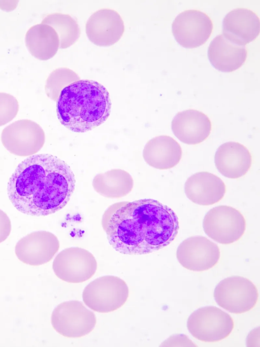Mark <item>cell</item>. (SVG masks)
I'll use <instances>...</instances> for the list:
<instances>
[{"label": "cell", "mask_w": 260, "mask_h": 347, "mask_svg": "<svg viewBox=\"0 0 260 347\" xmlns=\"http://www.w3.org/2000/svg\"><path fill=\"white\" fill-rule=\"evenodd\" d=\"M182 149L173 138L160 135L150 139L143 151V158L150 166L159 169H170L181 160Z\"/></svg>", "instance_id": "ffe728a7"}, {"label": "cell", "mask_w": 260, "mask_h": 347, "mask_svg": "<svg viewBox=\"0 0 260 347\" xmlns=\"http://www.w3.org/2000/svg\"><path fill=\"white\" fill-rule=\"evenodd\" d=\"M42 23L52 26L59 39V48L64 49L75 43L79 38L81 30L77 21L67 14L53 13L47 15Z\"/></svg>", "instance_id": "603a6c76"}, {"label": "cell", "mask_w": 260, "mask_h": 347, "mask_svg": "<svg viewBox=\"0 0 260 347\" xmlns=\"http://www.w3.org/2000/svg\"><path fill=\"white\" fill-rule=\"evenodd\" d=\"M97 262L89 251L78 247L66 248L55 257L52 268L56 276L68 283H81L91 278Z\"/></svg>", "instance_id": "30bf717a"}, {"label": "cell", "mask_w": 260, "mask_h": 347, "mask_svg": "<svg viewBox=\"0 0 260 347\" xmlns=\"http://www.w3.org/2000/svg\"><path fill=\"white\" fill-rule=\"evenodd\" d=\"M45 133L41 127L28 119L16 121L4 128L1 140L11 153L18 156H32L38 152L45 142Z\"/></svg>", "instance_id": "9c48e42d"}, {"label": "cell", "mask_w": 260, "mask_h": 347, "mask_svg": "<svg viewBox=\"0 0 260 347\" xmlns=\"http://www.w3.org/2000/svg\"><path fill=\"white\" fill-rule=\"evenodd\" d=\"M208 56L215 68L222 72H231L244 63L247 50L245 46L235 44L220 34L210 42Z\"/></svg>", "instance_id": "d6986e66"}, {"label": "cell", "mask_w": 260, "mask_h": 347, "mask_svg": "<svg viewBox=\"0 0 260 347\" xmlns=\"http://www.w3.org/2000/svg\"><path fill=\"white\" fill-rule=\"evenodd\" d=\"M11 222L7 214L0 209V243L4 241L11 231Z\"/></svg>", "instance_id": "484cf974"}, {"label": "cell", "mask_w": 260, "mask_h": 347, "mask_svg": "<svg viewBox=\"0 0 260 347\" xmlns=\"http://www.w3.org/2000/svg\"><path fill=\"white\" fill-rule=\"evenodd\" d=\"M19 110L16 98L6 93H0V126L11 121Z\"/></svg>", "instance_id": "d4e9b609"}, {"label": "cell", "mask_w": 260, "mask_h": 347, "mask_svg": "<svg viewBox=\"0 0 260 347\" xmlns=\"http://www.w3.org/2000/svg\"><path fill=\"white\" fill-rule=\"evenodd\" d=\"M110 245L124 254H146L169 245L179 229L178 218L168 206L153 199L122 204L103 225Z\"/></svg>", "instance_id": "7a4b0ae2"}, {"label": "cell", "mask_w": 260, "mask_h": 347, "mask_svg": "<svg viewBox=\"0 0 260 347\" xmlns=\"http://www.w3.org/2000/svg\"><path fill=\"white\" fill-rule=\"evenodd\" d=\"M25 41L31 54L42 61L53 57L59 48V39L56 31L52 26L42 23L29 28Z\"/></svg>", "instance_id": "44dd1931"}, {"label": "cell", "mask_w": 260, "mask_h": 347, "mask_svg": "<svg viewBox=\"0 0 260 347\" xmlns=\"http://www.w3.org/2000/svg\"><path fill=\"white\" fill-rule=\"evenodd\" d=\"M111 106L109 93L103 85L93 80L80 79L60 91L56 112L63 126L72 132L83 133L105 123Z\"/></svg>", "instance_id": "3957f363"}, {"label": "cell", "mask_w": 260, "mask_h": 347, "mask_svg": "<svg viewBox=\"0 0 260 347\" xmlns=\"http://www.w3.org/2000/svg\"><path fill=\"white\" fill-rule=\"evenodd\" d=\"M246 226L242 214L235 208L225 205L210 209L203 222L205 233L215 242L225 245L240 240Z\"/></svg>", "instance_id": "52a82bcc"}, {"label": "cell", "mask_w": 260, "mask_h": 347, "mask_svg": "<svg viewBox=\"0 0 260 347\" xmlns=\"http://www.w3.org/2000/svg\"><path fill=\"white\" fill-rule=\"evenodd\" d=\"M59 248V242L55 235L41 230L32 232L19 240L15 252L20 261L36 266L50 262Z\"/></svg>", "instance_id": "4fadbf2b"}, {"label": "cell", "mask_w": 260, "mask_h": 347, "mask_svg": "<svg viewBox=\"0 0 260 347\" xmlns=\"http://www.w3.org/2000/svg\"><path fill=\"white\" fill-rule=\"evenodd\" d=\"M128 287L121 278L106 275L96 278L84 288V303L100 313L113 312L122 307L128 297Z\"/></svg>", "instance_id": "277c9868"}, {"label": "cell", "mask_w": 260, "mask_h": 347, "mask_svg": "<svg viewBox=\"0 0 260 347\" xmlns=\"http://www.w3.org/2000/svg\"><path fill=\"white\" fill-rule=\"evenodd\" d=\"M220 256L218 245L202 236L186 239L180 244L176 251V257L181 265L196 272L212 268L218 263Z\"/></svg>", "instance_id": "7c38bea8"}, {"label": "cell", "mask_w": 260, "mask_h": 347, "mask_svg": "<svg viewBox=\"0 0 260 347\" xmlns=\"http://www.w3.org/2000/svg\"><path fill=\"white\" fill-rule=\"evenodd\" d=\"M174 134L181 142L196 144L204 141L210 135L212 125L203 112L189 109L178 112L171 123Z\"/></svg>", "instance_id": "2e32d148"}, {"label": "cell", "mask_w": 260, "mask_h": 347, "mask_svg": "<svg viewBox=\"0 0 260 347\" xmlns=\"http://www.w3.org/2000/svg\"><path fill=\"white\" fill-rule=\"evenodd\" d=\"M259 19L251 10L238 8L230 11L222 22L223 36L233 43L245 46L259 33Z\"/></svg>", "instance_id": "9a60e30c"}, {"label": "cell", "mask_w": 260, "mask_h": 347, "mask_svg": "<svg viewBox=\"0 0 260 347\" xmlns=\"http://www.w3.org/2000/svg\"><path fill=\"white\" fill-rule=\"evenodd\" d=\"M213 23L205 13L187 10L179 13L172 24L177 42L185 48H193L204 44L210 36Z\"/></svg>", "instance_id": "8fae6325"}, {"label": "cell", "mask_w": 260, "mask_h": 347, "mask_svg": "<svg viewBox=\"0 0 260 347\" xmlns=\"http://www.w3.org/2000/svg\"><path fill=\"white\" fill-rule=\"evenodd\" d=\"M80 80V77L73 70L68 68H59L48 76L45 85V90L48 97L57 100L63 86Z\"/></svg>", "instance_id": "cb8c5ba5"}, {"label": "cell", "mask_w": 260, "mask_h": 347, "mask_svg": "<svg viewBox=\"0 0 260 347\" xmlns=\"http://www.w3.org/2000/svg\"><path fill=\"white\" fill-rule=\"evenodd\" d=\"M75 184L74 174L66 162L51 154H40L19 164L9 180L7 193L19 212L45 216L67 205Z\"/></svg>", "instance_id": "6da1fadb"}, {"label": "cell", "mask_w": 260, "mask_h": 347, "mask_svg": "<svg viewBox=\"0 0 260 347\" xmlns=\"http://www.w3.org/2000/svg\"><path fill=\"white\" fill-rule=\"evenodd\" d=\"M133 180L126 171L114 169L96 176L92 185L100 195L111 198L127 195L133 187Z\"/></svg>", "instance_id": "7402d4cb"}, {"label": "cell", "mask_w": 260, "mask_h": 347, "mask_svg": "<svg viewBox=\"0 0 260 347\" xmlns=\"http://www.w3.org/2000/svg\"><path fill=\"white\" fill-rule=\"evenodd\" d=\"M96 323L94 313L81 301L72 300L58 304L51 315V324L59 334L68 338L84 336L93 330Z\"/></svg>", "instance_id": "ba28073f"}, {"label": "cell", "mask_w": 260, "mask_h": 347, "mask_svg": "<svg viewBox=\"0 0 260 347\" xmlns=\"http://www.w3.org/2000/svg\"><path fill=\"white\" fill-rule=\"evenodd\" d=\"M215 165L223 176L238 179L244 176L252 163L251 155L244 145L234 141L220 146L215 154Z\"/></svg>", "instance_id": "ac0fdd59"}, {"label": "cell", "mask_w": 260, "mask_h": 347, "mask_svg": "<svg viewBox=\"0 0 260 347\" xmlns=\"http://www.w3.org/2000/svg\"><path fill=\"white\" fill-rule=\"evenodd\" d=\"M214 298L218 306L234 314L251 310L256 304V286L248 278L232 276L221 280L214 288Z\"/></svg>", "instance_id": "8992f818"}, {"label": "cell", "mask_w": 260, "mask_h": 347, "mask_svg": "<svg viewBox=\"0 0 260 347\" xmlns=\"http://www.w3.org/2000/svg\"><path fill=\"white\" fill-rule=\"evenodd\" d=\"M89 40L100 46H111L117 43L124 32V22L115 10L103 8L94 12L85 24Z\"/></svg>", "instance_id": "5bb4252c"}, {"label": "cell", "mask_w": 260, "mask_h": 347, "mask_svg": "<svg viewBox=\"0 0 260 347\" xmlns=\"http://www.w3.org/2000/svg\"><path fill=\"white\" fill-rule=\"evenodd\" d=\"M187 328L191 335L203 342L220 341L232 333L234 328L233 318L226 312L213 306L199 308L187 321Z\"/></svg>", "instance_id": "5b68a950"}, {"label": "cell", "mask_w": 260, "mask_h": 347, "mask_svg": "<svg viewBox=\"0 0 260 347\" xmlns=\"http://www.w3.org/2000/svg\"><path fill=\"white\" fill-rule=\"evenodd\" d=\"M184 191L192 202L202 206L212 205L221 200L226 192L223 181L207 171L197 172L189 177L184 185Z\"/></svg>", "instance_id": "e0dca14e"}]
</instances>
